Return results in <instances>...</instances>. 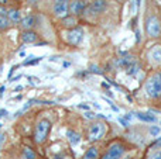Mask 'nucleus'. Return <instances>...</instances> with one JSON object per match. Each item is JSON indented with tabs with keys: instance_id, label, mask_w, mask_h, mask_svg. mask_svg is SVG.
Here are the masks:
<instances>
[{
	"instance_id": "nucleus-1",
	"label": "nucleus",
	"mask_w": 161,
	"mask_h": 159,
	"mask_svg": "<svg viewBox=\"0 0 161 159\" xmlns=\"http://www.w3.org/2000/svg\"><path fill=\"white\" fill-rule=\"evenodd\" d=\"M146 92L151 99L161 96V73H154L146 83Z\"/></svg>"
},
{
	"instance_id": "nucleus-2",
	"label": "nucleus",
	"mask_w": 161,
	"mask_h": 159,
	"mask_svg": "<svg viewBox=\"0 0 161 159\" xmlns=\"http://www.w3.org/2000/svg\"><path fill=\"white\" fill-rule=\"evenodd\" d=\"M50 128H51V122L48 120H41L38 124H37L34 138H35V141H37L38 144H41V142H44V141L47 140L48 132H50Z\"/></svg>"
},
{
	"instance_id": "nucleus-3",
	"label": "nucleus",
	"mask_w": 161,
	"mask_h": 159,
	"mask_svg": "<svg viewBox=\"0 0 161 159\" xmlns=\"http://www.w3.org/2000/svg\"><path fill=\"white\" fill-rule=\"evenodd\" d=\"M146 28H147V34L150 35V37H158L160 32H161V27H160V21H158V19L154 17V16H151V17L147 20V26H146Z\"/></svg>"
},
{
	"instance_id": "nucleus-4",
	"label": "nucleus",
	"mask_w": 161,
	"mask_h": 159,
	"mask_svg": "<svg viewBox=\"0 0 161 159\" xmlns=\"http://www.w3.org/2000/svg\"><path fill=\"white\" fill-rule=\"evenodd\" d=\"M68 11H69L68 0H54V13H55V16L65 19Z\"/></svg>"
},
{
	"instance_id": "nucleus-5",
	"label": "nucleus",
	"mask_w": 161,
	"mask_h": 159,
	"mask_svg": "<svg viewBox=\"0 0 161 159\" xmlns=\"http://www.w3.org/2000/svg\"><path fill=\"white\" fill-rule=\"evenodd\" d=\"M105 132H106L105 125H103L102 122H96V124L90 125V128H89V140L90 141L100 140L103 135H105Z\"/></svg>"
},
{
	"instance_id": "nucleus-6",
	"label": "nucleus",
	"mask_w": 161,
	"mask_h": 159,
	"mask_svg": "<svg viewBox=\"0 0 161 159\" xmlns=\"http://www.w3.org/2000/svg\"><path fill=\"white\" fill-rule=\"evenodd\" d=\"M106 9V1L105 0H93L90 1V4L86 7V11L89 16H96L99 13H103Z\"/></svg>"
},
{
	"instance_id": "nucleus-7",
	"label": "nucleus",
	"mask_w": 161,
	"mask_h": 159,
	"mask_svg": "<svg viewBox=\"0 0 161 159\" xmlns=\"http://www.w3.org/2000/svg\"><path fill=\"white\" fill-rule=\"evenodd\" d=\"M123 153H124V146L120 144H113L106 152V155L103 156V159H120Z\"/></svg>"
},
{
	"instance_id": "nucleus-8",
	"label": "nucleus",
	"mask_w": 161,
	"mask_h": 159,
	"mask_svg": "<svg viewBox=\"0 0 161 159\" xmlns=\"http://www.w3.org/2000/svg\"><path fill=\"white\" fill-rule=\"evenodd\" d=\"M86 10V1L85 0H72L69 3V13L74 16L77 14H82Z\"/></svg>"
},
{
	"instance_id": "nucleus-9",
	"label": "nucleus",
	"mask_w": 161,
	"mask_h": 159,
	"mask_svg": "<svg viewBox=\"0 0 161 159\" xmlns=\"http://www.w3.org/2000/svg\"><path fill=\"white\" fill-rule=\"evenodd\" d=\"M84 38V31L81 30V28H74L71 31L68 32V35H66V39H68V42L72 45H78L81 41Z\"/></svg>"
},
{
	"instance_id": "nucleus-10",
	"label": "nucleus",
	"mask_w": 161,
	"mask_h": 159,
	"mask_svg": "<svg viewBox=\"0 0 161 159\" xmlns=\"http://www.w3.org/2000/svg\"><path fill=\"white\" fill-rule=\"evenodd\" d=\"M117 65L120 66V68H123V69H126V70H130L133 66H136V59L133 57H122V58H119L117 59Z\"/></svg>"
},
{
	"instance_id": "nucleus-11",
	"label": "nucleus",
	"mask_w": 161,
	"mask_h": 159,
	"mask_svg": "<svg viewBox=\"0 0 161 159\" xmlns=\"http://www.w3.org/2000/svg\"><path fill=\"white\" fill-rule=\"evenodd\" d=\"M148 57H150V59L154 64H161V47L160 45H155L154 48H151L150 52H148Z\"/></svg>"
},
{
	"instance_id": "nucleus-12",
	"label": "nucleus",
	"mask_w": 161,
	"mask_h": 159,
	"mask_svg": "<svg viewBox=\"0 0 161 159\" xmlns=\"http://www.w3.org/2000/svg\"><path fill=\"white\" fill-rule=\"evenodd\" d=\"M21 39H23V42H26V44H32V42L37 41V34L34 31L27 30V31H24L21 34Z\"/></svg>"
},
{
	"instance_id": "nucleus-13",
	"label": "nucleus",
	"mask_w": 161,
	"mask_h": 159,
	"mask_svg": "<svg viewBox=\"0 0 161 159\" xmlns=\"http://www.w3.org/2000/svg\"><path fill=\"white\" fill-rule=\"evenodd\" d=\"M35 26V17L34 16H27L24 19H21V27L26 28V30H30Z\"/></svg>"
},
{
	"instance_id": "nucleus-14",
	"label": "nucleus",
	"mask_w": 161,
	"mask_h": 159,
	"mask_svg": "<svg viewBox=\"0 0 161 159\" xmlns=\"http://www.w3.org/2000/svg\"><path fill=\"white\" fill-rule=\"evenodd\" d=\"M7 19L10 20V21H13V23H19L20 20H21V14H20L19 10L12 9V10H9V13H7Z\"/></svg>"
},
{
	"instance_id": "nucleus-15",
	"label": "nucleus",
	"mask_w": 161,
	"mask_h": 159,
	"mask_svg": "<svg viewBox=\"0 0 161 159\" xmlns=\"http://www.w3.org/2000/svg\"><path fill=\"white\" fill-rule=\"evenodd\" d=\"M66 137H68V140H69V142H71L72 145H78L79 141H81V135L78 132H74V131H68Z\"/></svg>"
},
{
	"instance_id": "nucleus-16",
	"label": "nucleus",
	"mask_w": 161,
	"mask_h": 159,
	"mask_svg": "<svg viewBox=\"0 0 161 159\" xmlns=\"http://www.w3.org/2000/svg\"><path fill=\"white\" fill-rule=\"evenodd\" d=\"M136 117L139 120L146 121V122H155V117L151 114H147V113H136Z\"/></svg>"
},
{
	"instance_id": "nucleus-17",
	"label": "nucleus",
	"mask_w": 161,
	"mask_h": 159,
	"mask_svg": "<svg viewBox=\"0 0 161 159\" xmlns=\"http://www.w3.org/2000/svg\"><path fill=\"white\" fill-rule=\"evenodd\" d=\"M97 158V149L96 148H89L84 155V159H96Z\"/></svg>"
},
{
	"instance_id": "nucleus-18",
	"label": "nucleus",
	"mask_w": 161,
	"mask_h": 159,
	"mask_svg": "<svg viewBox=\"0 0 161 159\" xmlns=\"http://www.w3.org/2000/svg\"><path fill=\"white\" fill-rule=\"evenodd\" d=\"M62 24H64V27H74L77 24V20H75V17H65L62 20Z\"/></svg>"
},
{
	"instance_id": "nucleus-19",
	"label": "nucleus",
	"mask_w": 161,
	"mask_h": 159,
	"mask_svg": "<svg viewBox=\"0 0 161 159\" xmlns=\"http://www.w3.org/2000/svg\"><path fill=\"white\" fill-rule=\"evenodd\" d=\"M24 159H35L34 151L30 149V148H26V149H24Z\"/></svg>"
},
{
	"instance_id": "nucleus-20",
	"label": "nucleus",
	"mask_w": 161,
	"mask_h": 159,
	"mask_svg": "<svg viewBox=\"0 0 161 159\" xmlns=\"http://www.w3.org/2000/svg\"><path fill=\"white\" fill-rule=\"evenodd\" d=\"M10 24V20L7 19V17H3V16H0V30H3V28H7Z\"/></svg>"
},
{
	"instance_id": "nucleus-21",
	"label": "nucleus",
	"mask_w": 161,
	"mask_h": 159,
	"mask_svg": "<svg viewBox=\"0 0 161 159\" xmlns=\"http://www.w3.org/2000/svg\"><path fill=\"white\" fill-rule=\"evenodd\" d=\"M43 58H35V57H28V59H26L24 61V65H34L37 64V62H40Z\"/></svg>"
},
{
	"instance_id": "nucleus-22",
	"label": "nucleus",
	"mask_w": 161,
	"mask_h": 159,
	"mask_svg": "<svg viewBox=\"0 0 161 159\" xmlns=\"http://www.w3.org/2000/svg\"><path fill=\"white\" fill-rule=\"evenodd\" d=\"M151 148H153V149H160V148H161V137L158 138V140H155L154 142H153Z\"/></svg>"
},
{
	"instance_id": "nucleus-23",
	"label": "nucleus",
	"mask_w": 161,
	"mask_h": 159,
	"mask_svg": "<svg viewBox=\"0 0 161 159\" xmlns=\"http://www.w3.org/2000/svg\"><path fill=\"white\" fill-rule=\"evenodd\" d=\"M150 134L154 135V137H157V135L160 134V127H151L150 128Z\"/></svg>"
},
{
	"instance_id": "nucleus-24",
	"label": "nucleus",
	"mask_w": 161,
	"mask_h": 159,
	"mask_svg": "<svg viewBox=\"0 0 161 159\" xmlns=\"http://www.w3.org/2000/svg\"><path fill=\"white\" fill-rule=\"evenodd\" d=\"M7 13H9V10H7L4 6H1L0 4V16H3V17H6L7 16Z\"/></svg>"
},
{
	"instance_id": "nucleus-25",
	"label": "nucleus",
	"mask_w": 161,
	"mask_h": 159,
	"mask_svg": "<svg viewBox=\"0 0 161 159\" xmlns=\"http://www.w3.org/2000/svg\"><path fill=\"white\" fill-rule=\"evenodd\" d=\"M133 1H134V3H133V6H131V10H133V13H134L136 10H137V7L140 6V1H142V0H133Z\"/></svg>"
},
{
	"instance_id": "nucleus-26",
	"label": "nucleus",
	"mask_w": 161,
	"mask_h": 159,
	"mask_svg": "<svg viewBox=\"0 0 161 159\" xmlns=\"http://www.w3.org/2000/svg\"><path fill=\"white\" fill-rule=\"evenodd\" d=\"M150 159H161V151H157V152H154L151 156H150Z\"/></svg>"
},
{
	"instance_id": "nucleus-27",
	"label": "nucleus",
	"mask_w": 161,
	"mask_h": 159,
	"mask_svg": "<svg viewBox=\"0 0 161 159\" xmlns=\"http://www.w3.org/2000/svg\"><path fill=\"white\" fill-rule=\"evenodd\" d=\"M90 70H92L93 73H99V75L102 73V70H99V68H96L95 65H92V66H90Z\"/></svg>"
},
{
	"instance_id": "nucleus-28",
	"label": "nucleus",
	"mask_w": 161,
	"mask_h": 159,
	"mask_svg": "<svg viewBox=\"0 0 161 159\" xmlns=\"http://www.w3.org/2000/svg\"><path fill=\"white\" fill-rule=\"evenodd\" d=\"M85 117H86V118H95L96 115L93 114V113H90V111H88V113H85Z\"/></svg>"
},
{
	"instance_id": "nucleus-29",
	"label": "nucleus",
	"mask_w": 161,
	"mask_h": 159,
	"mask_svg": "<svg viewBox=\"0 0 161 159\" xmlns=\"http://www.w3.org/2000/svg\"><path fill=\"white\" fill-rule=\"evenodd\" d=\"M78 107H79V108H85V110H88V108H89V106H88V104H79Z\"/></svg>"
},
{
	"instance_id": "nucleus-30",
	"label": "nucleus",
	"mask_w": 161,
	"mask_h": 159,
	"mask_svg": "<svg viewBox=\"0 0 161 159\" xmlns=\"http://www.w3.org/2000/svg\"><path fill=\"white\" fill-rule=\"evenodd\" d=\"M120 122H122V124L124 125V127H127V125H129V124L126 122V120H123V118H120Z\"/></svg>"
},
{
	"instance_id": "nucleus-31",
	"label": "nucleus",
	"mask_w": 161,
	"mask_h": 159,
	"mask_svg": "<svg viewBox=\"0 0 161 159\" xmlns=\"http://www.w3.org/2000/svg\"><path fill=\"white\" fill-rule=\"evenodd\" d=\"M4 114H6V110H0V117H3Z\"/></svg>"
},
{
	"instance_id": "nucleus-32",
	"label": "nucleus",
	"mask_w": 161,
	"mask_h": 159,
	"mask_svg": "<svg viewBox=\"0 0 161 159\" xmlns=\"http://www.w3.org/2000/svg\"><path fill=\"white\" fill-rule=\"evenodd\" d=\"M4 1H6V0H0V3H4Z\"/></svg>"
}]
</instances>
